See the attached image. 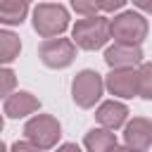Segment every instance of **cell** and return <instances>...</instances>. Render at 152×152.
I'll use <instances>...</instances> for the list:
<instances>
[{
  "instance_id": "cell-1",
  "label": "cell",
  "mask_w": 152,
  "mask_h": 152,
  "mask_svg": "<svg viewBox=\"0 0 152 152\" xmlns=\"http://www.w3.org/2000/svg\"><path fill=\"white\" fill-rule=\"evenodd\" d=\"M71 38L81 50H100L109 40V19L100 14H88L78 19L71 28Z\"/></svg>"
},
{
  "instance_id": "cell-2",
  "label": "cell",
  "mask_w": 152,
  "mask_h": 152,
  "mask_svg": "<svg viewBox=\"0 0 152 152\" xmlns=\"http://www.w3.org/2000/svg\"><path fill=\"white\" fill-rule=\"evenodd\" d=\"M33 28L40 38L62 36L69 28V12L59 2H40L33 10Z\"/></svg>"
},
{
  "instance_id": "cell-3",
  "label": "cell",
  "mask_w": 152,
  "mask_h": 152,
  "mask_svg": "<svg viewBox=\"0 0 152 152\" xmlns=\"http://www.w3.org/2000/svg\"><path fill=\"white\" fill-rule=\"evenodd\" d=\"M147 31H150V24L138 12H121L114 19H109V38H114V43L140 45L147 38Z\"/></svg>"
},
{
  "instance_id": "cell-4",
  "label": "cell",
  "mask_w": 152,
  "mask_h": 152,
  "mask_svg": "<svg viewBox=\"0 0 152 152\" xmlns=\"http://www.w3.org/2000/svg\"><path fill=\"white\" fill-rule=\"evenodd\" d=\"M62 126L52 114H36L24 126V138H28L38 150H52L59 142Z\"/></svg>"
},
{
  "instance_id": "cell-5",
  "label": "cell",
  "mask_w": 152,
  "mask_h": 152,
  "mask_svg": "<svg viewBox=\"0 0 152 152\" xmlns=\"http://www.w3.org/2000/svg\"><path fill=\"white\" fill-rule=\"evenodd\" d=\"M102 90H104V81L95 69H83L71 81V97L81 109L95 107V102L102 97Z\"/></svg>"
},
{
  "instance_id": "cell-6",
  "label": "cell",
  "mask_w": 152,
  "mask_h": 152,
  "mask_svg": "<svg viewBox=\"0 0 152 152\" xmlns=\"http://www.w3.org/2000/svg\"><path fill=\"white\" fill-rule=\"evenodd\" d=\"M38 57L48 69H66L76 59V43L69 38H45L38 48Z\"/></svg>"
},
{
  "instance_id": "cell-7",
  "label": "cell",
  "mask_w": 152,
  "mask_h": 152,
  "mask_svg": "<svg viewBox=\"0 0 152 152\" xmlns=\"http://www.w3.org/2000/svg\"><path fill=\"white\" fill-rule=\"evenodd\" d=\"M104 88L114 97H124V100L138 95V69H133V66L112 69L104 78Z\"/></svg>"
},
{
  "instance_id": "cell-8",
  "label": "cell",
  "mask_w": 152,
  "mask_h": 152,
  "mask_svg": "<svg viewBox=\"0 0 152 152\" xmlns=\"http://www.w3.org/2000/svg\"><path fill=\"white\" fill-rule=\"evenodd\" d=\"M124 145L128 150H150L152 147V119L133 116L124 128Z\"/></svg>"
},
{
  "instance_id": "cell-9",
  "label": "cell",
  "mask_w": 152,
  "mask_h": 152,
  "mask_svg": "<svg viewBox=\"0 0 152 152\" xmlns=\"http://www.w3.org/2000/svg\"><path fill=\"white\" fill-rule=\"evenodd\" d=\"M104 62L109 69H121V66H138L142 62V50L140 45L131 43H114L104 50Z\"/></svg>"
},
{
  "instance_id": "cell-10",
  "label": "cell",
  "mask_w": 152,
  "mask_h": 152,
  "mask_svg": "<svg viewBox=\"0 0 152 152\" xmlns=\"http://www.w3.org/2000/svg\"><path fill=\"white\" fill-rule=\"evenodd\" d=\"M38 109H40V100L28 90H17V93L12 90L5 97V114L10 119H24Z\"/></svg>"
},
{
  "instance_id": "cell-11",
  "label": "cell",
  "mask_w": 152,
  "mask_h": 152,
  "mask_svg": "<svg viewBox=\"0 0 152 152\" xmlns=\"http://www.w3.org/2000/svg\"><path fill=\"white\" fill-rule=\"evenodd\" d=\"M95 119H97L100 126L116 131V128H121V126L128 121V107H126L124 102L107 100V102H102V104L95 109Z\"/></svg>"
},
{
  "instance_id": "cell-12",
  "label": "cell",
  "mask_w": 152,
  "mask_h": 152,
  "mask_svg": "<svg viewBox=\"0 0 152 152\" xmlns=\"http://www.w3.org/2000/svg\"><path fill=\"white\" fill-rule=\"evenodd\" d=\"M83 145L90 152H104V150H116L119 140H116V133H112V128L102 126V128H90L83 138Z\"/></svg>"
},
{
  "instance_id": "cell-13",
  "label": "cell",
  "mask_w": 152,
  "mask_h": 152,
  "mask_svg": "<svg viewBox=\"0 0 152 152\" xmlns=\"http://www.w3.org/2000/svg\"><path fill=\"white\" fill-rule=\"evenodd\" d=\"M26 14H28L26 0H0V24L19 26V24H24Z\"/></svg>"
},
{
  "instance_id": "cell-14",
  "label": "cell",
  "mask_w": 152,
  "mask_h": 152,
  "mask_svg": "<svg viewBox=\"0 0 152 152\" xmlns=\"http://www.w3.org/2000/svg\"><path fill=\"white\" fill-rule=\"evenodd\" d=\"M21 52V40L17 33L0 28V64H10L19 57Z\"/></svg>"
},
{
  "instance_id": "cell-15",
  "label": "cell",
  "mask_w": 152,
  "mask_h": 152,
  "mask_svg": "<svg viewBox=\"0 0 152 152\" xmlns=\"http://www.w3.org/2000/svg\"><path fill=\"white\" fill-rule=\"evenodd\" d=\"M138 95L152 102V62L138 64Z\"/></svg>"
},
{
  "instance_id": "cell-16",
  "label": "cell",
  "mask_w": 152,
  "mask_h": 152,
  "mask_svg": "<svg viewBox=\"0 0 152 152\" xmlns=\"http://www.w3.org/2000/svg\"><path fill=\"white\" fill-rule=\"evenodd\" d=\"M14 88H17V74L12 69L0 66V97H7Z\"/></svg>"
},
{
  "instance_id": "cell-17",
  "label": "cell",
  "mask_w": 152,
  "mask_h": 152,
  "mask_svg": "<svg viewBox=\"0 0 152 152\" xmlns=\"http://www.w3.org/2000/svg\"><path fill=\"white\" fill-rule=\"evenodd\" d=\"M71 7H74L76 14H83V17H88V14H97V10H100L97 0H71Z\"/></svg>"
},
{
  "instance_id": "cell-18",
  "label": "cell",
  "mask_w": 152,
  "mask_h": 152,
  "mask_svg": "<svg viewBox=\"0 0 152 152\" xmlns=\"http://www.w3.org/2000/svg\"><path fill=\"white\" fill-rule=\"evenodd\" d=\"M126 2H128V0H97V5H100L102 12H116V10H121Z\"/></svg>"
},
{
  "instance_id": "cell-19",
  "label": "cell",
  "mask_w": 152,
  "mask_h": 152,
  "mask_svg": "<svg viewBox=\"0 0 152 152\" xmlns=\"http://www.w3.org/2000/svg\"><path fill=\"white\" fill-rule=\"evenodd\" d=\"M12 150H17V152H21V150H31V152H36L38 147L26 138V140H17V142H12Z\"/></svg>"
},
{
  "instance_id": "cell-20",
  "label": "cell",
  "mask_w": 152,
  "mask_h": 152,
  "mask_svg": "<svg viewBox=\"0 0 152 152\" xmlns=\"http://www.w3.org/2000/svg\"><path fill=\"white\" fill-rule=\"evenodd\" d=\"M133 5H135L138 10H142V12H150V14H152V0H133Z\"/></svg>"
},
{
  "instance_id": "cell-21",
  "label": "cell",
  "mask_w": 152,
  "mask_h": 152,
  "mask_svg": "<svg viewBox=\"0 0 152 152\" xmlns=\"http://www.w3.org/2000/svg\"><path fill=\"white\" fill-rule=\"evenodd\" d=\"M62 150H76V152H78V145H74V142H66V145H62Z\"/></svg>"
},
{
  "instance_id": "cell-22",
  "label": "cell",
  "mask_w": 152,
  "mask_h": 152,
  "mask_svg": "<svg viewBox=\"0 0 152 152\" xmlns=\"http://www.w3.org/2000/svg\"><path fill=\"white\" fill-rule=\"evenodd\" d=\"M2 126H5V121H2V114H0V131H2Z\"/></svg>"
},
{
  "instance_id": "cell-23",
  "label": "cell",
  "mask_w": 152,
  "mask_h": 152,
  "mask_svg": "<svg viewBox=\"0 0 152 152\" xmlns=\"http://www.w3.org/2000/svg\"><path fill=\"white\" fill-rule=\"evenodd\" d=\"M0 150H5V142H2V140H0Z\"/></svg>"
},
{
  "instance_id": "cell-24",
  "label": "cell",
  "mask_w": 152,
  "mask_h": 152,
  "mask_svg": "<svg viewBox=\"0 0 152 152\" xmlns=\"http://www.w3.org/2000/svg\"><path fill=\"white\" fill-rule=\"evenodd\" d=\"M26 2H28V0H26Z\"/></svg>"
}]
</instances>
